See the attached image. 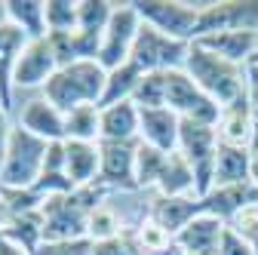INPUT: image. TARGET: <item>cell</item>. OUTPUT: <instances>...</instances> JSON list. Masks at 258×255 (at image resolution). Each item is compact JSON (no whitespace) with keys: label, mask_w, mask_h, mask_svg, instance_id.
<instances>
[{"label":"cell","mask_w":258,"mask_h":255,"mask_svg":"<svg viewBox=\"0 0 258 255\" xmlns=\"http://www.w3.org/2000/svg\"><path fill=\"white\" fill-rule=\"evenodd\" d=\"M92 255H139V252H136L133 240L123 234V237H114L105 243H92Z\"/></svg>","instance_id":"74e56055"},{"label":"cell","mask_w":258,"mask_h":255,"mask_svg":"<svg viewBox=\"0 0 258 255\" xmlns=\"http://www.w3.org/2000/svg\"><path fill=\"white\" fill-rule=\"evenodd\" d=\"M166 108L175 111L181 120L206 123V126H218V120H221V105H215L209 95L187 77L184 68L166 71Z\"/></svg>","instance_id":"ba28073f"},{"label":"cell","mask_w":258,"mask_h":255,"mask_svg":"<svg viewBox=\"0 0 258 255\" xmlns=\"http://www.w3.org/2000/svg\"><path fill=\"white\" fill-rule=\"evenodd\" d=\"M46 148H49V142L31 136L22 126H13L7 157H4V166H0V187H13V190L34 187L43 172Z\"/></svg>","instance_id":"277c9868"},{"label":"cell","mask_w":258,"mask_h":255,"mask_svg":"<svg viewBox=\"0 0 258 255\" xmlns=\"http://www.w3.org/2000/svg\"><path fill=\"white\" fill-rule=\"evenodd\" d=\"M99 142H64V172L74 181V187L99 181Z\"/></svg>","instance_id":"7402d4cb"},{"label":"cell","mask_w":258,"mask_h":255,"mask_svg":"<svg viewBox=\"0 0 258 255\" xmlns=\"http://www.w3.org/2000/svg\"><path fill=\"white\" fill-rule=\"evenodd\" d=\"M197 46L221 55V58H228L234 61V65H249V58L255 55L258 49V34L255 31H221V34H206V37H197L194 40Z\"/></svg>","instance_id":"d6986e66"},{"label":"cell","mask_w":258,"mask_h":255,"mask_svg":"<svg viewBox=\"0 0 258 255\" xmlns=\"http://www.w3.org/2000/svg\"><path fill=\"white\" fill-rule=\"evenodd\" d=\"M175 255H181V252H175Z\"/></svg>","instance_id":"bcb514c9"},{"label":"cell","mask_w":258,"mask_h":255,"mask_svg":"<svg viewBox=\"0 0 258 255\" xmlns=\"http://www.w3.org/2000/svg\"><path fill=\"white\" fill-rule=\"evenodd\" d=\"M218 255H255V249H252V243L243 240L234 228H224V237H221Z\"/></svg>","instance_id":"8d00e7d4"},{"label":"cell","mask_w":258,"mask_h":255,"mask_svg":"<svg viewBox=\"0 0 258 255\" xmlns=\"http://www.w3.org/2000/svg\"><path fill=\"white\" fill-rule=\"evenodd\" d=\"M34 255H92V240H61V243H43Z\"/></svg>","instance_id":"e575fe53"},{"label":"cell","mask_w":258,"mask_h":255,"mask_svg":"<svg viewBox=\"0 0 258 255\" xmlns=\"http://www.w3.org/2000/svg\"><path fill=\"white\" fill-rule=\"evenodd\" d=\"M252 181V148H237V145H221L215 154V184H243Z\"/></svg>","instance_id":"603a6c76"},{"label":"cell","mask_w":258,"mask_h":255,"mask_svg":"<svg viewBox=\"0 0 258 255\" xmlns=\"http://www.w3.org/2000/svg\"><path fill=\"white\" fill-rule=\"evenodd\" d=\"M7 16L28 40L46 37V0H7Z\"/></svg>","instance_id":"484cf974"},{"label":"cell","mask_w":258,"mask_h":255,"mask_svg":"<svg viewBox=\"0 0 258 255\" xmlns=\"http://www.w3.org/2000/svg\"><path fill=\"white\" fill-rule=\"evenodd\" d=\"M142 111V133L139 142L157 148V151H178V133H181V117L169 108H139Z\"/></svg>","instance_id":"e0dca14e"},{"label":"cell","mask_w":258,"mask_h":255,"mask_svg":"<svg viewBox=\"0 0 258 255\" xmlns=\"http://www.w3.org/2000/svg\"><path fill=\"white\" fill-rule=\"evenodd\" d=\"M215 133H218L221 145H237V148H252L255 145V126H252V114H249L246 95L240 102L221 108V120L215 126Z\"/></svg>","instance_id":"44dd1931"},{"label":"cell","mask_w":258,"mask_h":255,"mask_svg":"<svg viewBox=\"0 0 258 255\" xmlns=\"http://www.w3.org/2000/svg\"><path fill=\"white\" fill-rule=\"evenodd\" d=\"M139 28H142V19H139L136 7L133 4H117L105 34H102V49H99V65L105 71H114L123 61H129L133 43L139 37Z\"/></svg>","instance_id":"30bf717a"},{"label":"cell","mask_w":258,"mask_h":255,"mask_svg":"<svg viewBox=\"0 0 258 255\" xmlns=\"http://www.w3.org/2000/svg\"><path fill=\"white\" fill-rule=\"evenodd\" d=\"M117 4L111 0H80V22H77V31H86V34H105V28L114 16Z\"/></svg>","instance_id":"1f68e13d"},{"label":"cell","mask_w":258,"mask_h":255,"mask_svg":"<svg viewBox=\"0 0 258 255\" xmlns=\"http://www.w3.org/2000/svg\"><path fill=\"white\" fill-rule=\"evenodd\" d=\"M249 65H258V49H255V55L249 58Z\"/></svg>","instance_id":"f6af8a7d"},{"label":"cell","mask_w":258,"mask_h":255,"mask_svg":"<svg viewBox=\"0 0 258 255\" xmlns=\"http://www.w3.org/2000/svg\"><path fill=\"white\" fill-rule=\"evenodd\" d=\"M111 190L99 181L74 187L68 194L49 197L40 212H43V243H61V240H89V215L108 203Z\"/></svg>","instance_id":"6da1fadb"},{"label":"cell","mask_w":258,"mask_h":255,"mask_svg":"<svg viewBox=\"0 0 258 255\" xmlns=\"http://www.w3.org/2000/svg\"><path fill=\"white\" fill-rule=\"evenodd\" d=\"M105 80H108V71L99 61H74V65H64L52 74V80L43 86V99L52 102L61 114L83 105L102 108Z\"/></svg>","instance_id":"3957f363"},{"label":"cell","mask_w":258,"mask_h":255,"mask_svg":"<svg viewBox=\"0 0 258 255\" xmlns=\"http://www.w3.org/2000/svg\"><path fill=\"white\" fill-rule=\"evenodd\" d=\"M136 145L139 142H99V184H105L108 190H139Z\"/></svg>","instance_id":"8fae6325"},{"label":"cell","mask_w":258,"mask_h":255,"mask_svg":"<svg viewBox=\"0 0 258 255\" xmlns=\"http://www.w3.org/2000/svg\"><path fill=\"white\" fill-rule=\"evenodd\" d=\"M55 71H58V58H55V52H52L49 37L28 40V46H25L22 55H19L13 86H16V89H43V86L52 80Z\"/></svg>","instance_id":"7c38bea8"},{"label":"cell","mask_w":258,"mask_h":255,"mask_svg":"<svg viewBox=\"0 0 258 255\" xmlns=\"http://www.w3.org/2000/svg\"><path fill=\"white\" fill-rule=\"evenodd\" d=\"M13 136V123H10V111L0 108V166H4V157H7V145Z\"/></svg>","instance_id":"ab89813d"},{"label":"cell","mask_w":258,"mask_h":255,"mask_svg":"<svg viewBox=\"0 0 258 255\" xmlns=\"http://www.w3.org/2000/svg\"><path fill=\"white\" fill-rule=\"evenodd\" d=\"M246 102L255 126V145H258V65H246Z\"/></svg>","instance_id":"d590c367"},{"label":"cell","mask_w":258,"mask_h":255,"mask_svg":"<svg viewBox=\"0 0 258 255\" xmlns=\"http://www.w3.org/2000/svg\"><path fill=\"white\" fill-rule=\"evenodd\" d=\"M187 49H190V43L175 40V37H166L163 31H157V28H151V25L142 22L139 37H136V43H133V52H129V61H133V65H139L145 74H154V71H175V68H184Z\"/></svg>","instance_id":"8992f818"},{"label":"cell","mask_w":258,"mask_h":255,"mask_svg":"<svg viewBox=\"0 0 258 255\" xmlns=\"http://www.w3.org/2000/svg\"><path fill=\"white\" fill-rule=\"evenodd\" d=\"M157 194L160 197H200L197 194V175H194L190 163L178 151L169 154L166 169H163V175H160V181H157Z\"/></svg>","instance_id":"d4e9b609"},{"label":"cell","mask_w":258,"mask_h":255,"mask_svg":"<svg viewBox=\"0 0 258 255\" xmlns=\"http://www.w3.org/2000/svg\"><path fill=\"white\" fill-rule=\"evenodd\" d=\"M224 228L228 225H224L221 218H215L209 212H200L197 218H190L175 234V252H181V255H218Z\"/></svg>","instance_id":"4fadbf2b"},{"label":"cell","mask_w":258,"mask_h":255,"mask_svg":"<svg viewBox=\"0 0 258 255\" xmlns=\"http://www.w3.org/2000/svg\"><path fill=\"white\" fill-rule=\"evenodd\" d=\"M139 19L166 37L190 43L197 37V22H200V7L197 4H181V0H133Z\"/></svg>","instance_id":"52a82bcc"},{"label":"cell","mask_w":258,"mask_h":255,"mask_svg":"<svg viewBox=\"0 0 258 255\" xmlns=\"http://www.w3.org/2000/svg\"><path fill=\"white\" fill-rule=\"evenodd\" d=\"M10 16H7V0H0V25H7Z\"/></svg>","instance_id":"ee69618b"},{"label":"cell","mask_w":258,"mask_h":255,"mask_svg":"<svg viewBox=\"0 0 258 255\" xmlns=\"http://www.w3.org/2000/svg\"><path fill=\"white\" fill-rule=\"evenodd\" d=\"M19 126L43 142H64V114L43 95L28 99L19 111Z\"/></svg>","instance_id":"9a60e30c"},{"label":"cell","mask_w":258,"mask_h":255,"mask_svg":"<svg viewBox=\"0 0 258 255\" xmlns=\"http://www.w3.org/2000/svg\"><path fill=\"white\" fill-rule=\"evenodd\" d=\"M142 111L136 102H117L102 108V142H139Z\"/></svg>","instance_id":"ffe728a7"},{"label":"cell","mask_w":258,"mask_h":255,"mask_svg":"<svg viewBox=\"0 0 258 255\" xmlns=\"http://www.w3.org/2000/svg\"><path fill=\"white\" fill-rule=\"evenodd\" d=\"M145 71L133 61H123L120 68L108 71V80H105V95H102V108L108 105H117V102H133V95L142 83Z\"/></svg>","instance_id":"83f0119b"},{"label":"cell","mask_w":258,"mask_h":255,"mask_svg":"<svg viewBox=\"0 0 258 255\" xmlns=\"http://www.w3.org/2000/svg\"><path fill=\"white\" fill-rule=\"evenodd\" d=\"M64 142H102V108L83 105L64 114Z\"/></svg>","instance_id":"4316f807"},{"label":"cell","mask_w":258,"mask_h":255,"mask_svg":"<svg viewBox=\"0 0 258 255\" xmlns=\"http://www.w3.org/2000/svg\"><path fill=\"white\" fill-rule=\"evenodd\" d=\"M203 203V212L221 218L224 225H231V221L252 203H258V187L252 181H243V184H221V187H212L209 194L200 197Z\"/></svg>","instance_id":"5bb4252c"},{"label":"cell","mask_w":258,"mask_h":255,"mask_svg":"<svg viewBox=\"0 0 258 255\" xmlns=\"http://www.w3.org/2000/svg\"><path fill=\"white\" fill-rule=\"evenodd\" d=\"M0 237L10 240L13 246H19L25 255H34L40 246H43V212L34 209V212H22V215H13L10 225L0 231Z\"/></svg>","instance_id":"cb8c5ba5"},{"label":"cell","mask_w":258,"mask_h":255,"mask_svg":"<svg viewBox=\"0 0 258 255\" xmlns=\"http://www.w3.org/2000/svg\"><path fill=\"white\" fill-rule=\"evenodd\" d=\"M166 160H169V154L166 151H157L145 142L136 145V181H139V190H157V181L160 175H163L166 169Z\"/></svg>","instance_id":"f1b7e54d"},{"label":"cell","mask_w":258,"mask_h":255,"mask_svg":"<svg viewBox=\"0 0 258 255\" xmlns=\"http://www.w3.org/2000/svg\"><path fill=\"white\" fill-rule=\"evenodd\" d=\"M129 225H123L120 212L111 206V203H102L89 215V240L92 243H105V240H114V237H123Z\"/></svg>","instance_id":"4dcf8cb0"},{"label":"cell","mask_w":258,"mask_h":255,"mask_svg":"<svg viewBox=\"0 0 258 255\" xmlns=\"http://www.w3.org/2000/svg\"><path fill=\"white\" fill-rule=\"evenodd\" d=\"M43 172H49V175H61L64 172V142H49L46 160H43ZM64 175H68V172H64Z\"/></svg>","instance_id":"f35d334b"},{"label":"cell","mask_w":258,"mask_h":255,"mask_svg":"<svg viewBox=\"0 0 258 255\" xmlns=\"http://www.w3.org/2000/svg\"><path fill=\"white\" fill-rule=\"evenodd\" d=\"M28 46V34L19 31L16 25H0V108L13 111V99H16V65H19V55Z\"/></svg>","instance_id":"2e32d148"},{"label":"cell","mask_w":258,"mask_h":255,"mask_svg":"<svg viewBox=\"0 0 258 255\" xmlns=\"http://www.w3.org/2000/svg\"><path fill=\"white\" fill-rule=\"evenodd\" d=\"M0 255H25L19 246H13L10 240H4V237H0Z\"/></svg>","instance_id":"b9f144b4"},{"label":"cell","mask_w":258,"mask_h":255,"mask_svg":"<svg viewBox=\"0 0 258 255\" xmlns=\"http://www.w3.org/2000/svg\"><path fill=\"white\" fill-rule=\"evenodd\" d=\"M228 228H234L243 240H249L252 246H258V203H252V206H246Z\"/></svg>","instance_id":"836d02e7"},{"label":"cell","mask_w":258,"mask_h":255,"mask_svg":"<svg viewBox=\"0 0 258 255\" xmlns=\"http://www.w3.org/2000/svg\"><path fill=\"white\" fill-rule=\"evenodd\" d=\"M184 71L221 108L240 102L246 95V68L234 65V61L221 58V55H215V52H209L197 43H190V49H187Z\"/></svg>","instance_id":"7a4b0ae2"},{"label":"cell","mask_w":258,"mask_h":255,"mask_svg":"<svg viewBox=\"0 0 258 255\" xmlns=\"http://www.w3.org/2000/svg\"><path fill=\"white\" fill-rule=\"evenodd\" d=\"M221 31H255L258 34V0H215V4H200L197 37L221 34Z\"/></svg>","instance_id":"9c48e42d"},{"label":"cell","mask_w":258,"mask_h":255,"mask_svg":"<svg viewBox=\"0 0 258 255\" xmlns=\"http://www.w3.org/2000/svg\"><path fill=\"white\" fill-rule=\"evenodd\" d=\"M80 22V0H46V34H71Z\"/></svg>","instance_id":"f546056e"},{"label":"cell","mask_w":258,"mask_h":255,"mask_svg":"<svg viewBox=\"0 0 258 255\" xmlns=\"http://www.w3.org/2000/svg\"><path fill=\"white\" fill-rule=\"evenodd\" d=\"M252 184L258 187V145H252Z\"/></svg>","instance_id":"7bdbcfd3"},{"label":"cell","mask_w":258,"mask_h":255,"mask_svg":"<svg viewBox=\"0 0 258 255\" xmlns=\"http://www.w3.org/2000/svg\"><path fill=\"white\" fill-rule=\"evenodd\" d=\"M10 218H13V209H10V203L4 197V187H0V231L10 225Z\"/></svg>","instance_id":"60d3db41"},{"label":"cell","mask_w":258,"mask_h":255,"mask_svg":"<svg viewBox=\"0 0 258 255\" xmlns=\"http://www.w3.org/2000/svg\"><path fill=\"white\" fill-rule=\"evenodd\" d=\"M200 212H203L200 197H160V194L145 209V215L151 221H157V225L163 228L166 234H172V237L187 225L190 218H197Z\"/></svg>","instance_id":"ac0fdd59"},{"label":"cell","mask_w":258,"mask_h":255,"mask_svg":"<svg viewBox=\"0 0 258 255\" xmlns=\"http://www.w3.org/2000/svg\"><path fill=\"white\" fill-rule=\"evenodd\" d=\"M133 102L139 108H166V71H154V74H145Z\"/></svg>","instance_id":"d6a6232c"},{"label":"cell","mask_w":258,"mask_h":255,"mask_svg":"<svg viewBox=\"0 0 258 255\" xmlns=\"http://www.w3.org/2000/svg\"><path fill=\"white\" fill-rule=\"evenodd\" d=\"M178 154L190 163L194 175H197V194H209L215 184V154H218V133L215 126L181 120L178 133Z\"/></svg>","instance_id":"5b68a950"}]
</instances>
